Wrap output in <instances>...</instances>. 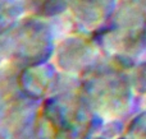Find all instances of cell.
I'll list each match as a JSON object with an SVG mask.
<instances>
[{"label": "cell", "mask_w": 146, "mask_h": 139, "mask_svg": "<svg viewBox=\"0 0 146 139\" xmlns=\"http://www.w3.org/2000/svg\"><path fill=\"white\" fill-rule=\"evenodd\" d=\"M73 15L87 27H99L109 22L117 8V0H68Z\"/></svg>", "instance_id": "obj_2"}, {"label": "cell", "mask_w": 146, "mask_h": 139, "mask_svg": "<svg viewBox=\"0 0 146 139\" xmlns=\"http://www.w3.org/2000/svg\"><path fill=\"white\" fill-rule=\"evenodd\" d=\"M108 37L123 56L146 50V4L140 0H122L109 19Z\"/></svg>", "instance_id": "obj_1"}, {"label": "cell", "mask_w": 146, "mask_h": 139, "mask_svg": "<svg viewBox=\"0 0 146 139\" xmlns=\"http://www.w3.org/2000/svg\"><path fill=\"white\" fill-rule=\"evenodd\" d=\"M140 1H142V3H144V4H146V0H140Z\"/></svg>", "instance_id": "obj_7"}, {"label": "cell", "mask_w": 146, "mask_h": 139, "mask_svg": "<svg viewBox=\"0 0 146 139\" xmlns=\"http://www.w3.org/2000/svg\"><path fill=\"white\" fill-rule=\"evenodd\" d=\"M21 12L22 5L17 0H0V30L14 22Z\"/></svg>", "instance_id": "obj_4"}, {"label": "cell", "mask_w": 146, "mask_h": 139, "mask_svg": "<svg viewBox=\"0 0 146 139\" xmlns=\"http://www.w3.org/2000/svg\"><path fill=\"white\" fill-rule=\"evenodd\" d=\"M25 5L37 17H53L66 10L68 0H25Z\"/></svg>", "instance_id": "obj_3"}, {"label": "cell", "mask_w": 146, "mask_h": 139, "mask_svg": "<svg viewBox=\"0 0 146 139\" xmlns=\"http://www.w3.org/2000/svg\"><path fill=\"white\" fill-rule=\"evenodd\" d=\"M131 139H146V112L141 114L137 119H135L133 124L129 129Z\"/></svg>", "instance_id": "obj_6"}, {"label": "cell", "mask_w": 146, "mask_h": 139, "mask_svg": "<svg viewBox=\"0 0 146 139\" xmlns=\"http://www.w3.org/2000/svg\"><path fill=\"white\" fill-rule=\"evenodd\" d=\"M131 86L137 93L145 94L146 93V61L136 66L131 79Z\"/></svg>", "instance_id": "obj_5"}]
</instances>
